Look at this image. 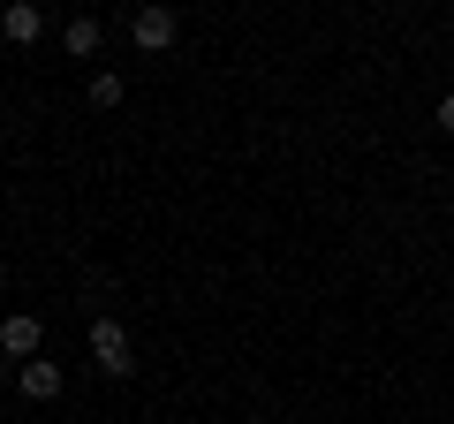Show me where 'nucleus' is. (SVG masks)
<instances>
[{
  "instance_id": "7ed1b4c3",
  "label": "nucleus",
  "mask_w": 454,
  "mask_h": 424,
  "mask_svg": "<svg viewBox=\"0 0 454 424\" xmlns=\"http://www.w3.org/2000/svg\"><path fill=\"white\" fill-rule=\"evenodd\" d=\"M175 31H182V23H175V8H137V16H129L137 53H167V46H175Z\"/></svg>"
},
{
  "instance_id": "f257e3e1",
  "label": "nucleus",
  "mask_w": 454,
  "mask_h": 424,
  "mask_svg": "<svg viewBox=\"0 0 454 424\" xmlns=\"http://www.w3.org/2000/svg\"><path fill=\"white\" fill-rule=\"evenodd\" d=\"M91 364H98L106 379H129V372H137V342H129L121 318H91Z\"/></svg>"
},
{
  "instance_id": "20e7f679",
  "label": "nucleus",
  "mask_w": 454,
  "mask_h": 424,
  "mask_svg": "<svg viewBox=\"0 0 454 424\" xmlns=\"http://www.w3.org/2000/svg\"><path fill=\"white\" fill-rule=\"evenodd\" d=\"M0 38H8V46H38V38H46V8H38V0H8V8H0Z\"/></svg>"
},
{
  "instance_id": "0eeeda50",
  "label": "nucleus",
  "mask_w": 454,
  "mask_h": 424,
  "mask_svg": "<svg viewBox=\"0 0 454 424\" xmlns=\"http://www.w3.org/2000/svg\"><path fill=\"white\" fill-rule=\"evenodd\" d=\"M91 106L114 114V106H121V76H91Z\"/></svg>"
},
{
  "instance_id": "423d86ee",
  "label": "nucleus",
  "mask_w": 454,
  "mask_h": 424,
  "mask_svg": "<svg viewBox=\"0 0 454 424\" xmlns=\"http://www.w3.org/2000/svg\"><path fill=\"white\" fill-rule=\"evenodd\" d=\"M98 38H106V31H98V16H68L61 46H68V61H91V53H98Z\"/></svg>"
},
{
  "instance_id": "39448f33",
  "label": "nucleus",
  "mask_w": 454,
  "mask_h": 424,
  "mask_svg": "<svg viewBox=\"0 0 454 424\" xmlns=\"http://www.w3.org/2000/svg\"><path fill=\"white\" fill-rule=\"evenodd\" d=\"M16 394L23 402H53V394H61V364H46V357L16 364Z\"/></svg>"
},
{
  "instance_id": "6e6552de",
  "label": "nucleus",
  "mask_w": 454,
  "mask_h": 424,
  "mask_svg": "<svg viewBox=\"0 0 454 424\" xmlns=\"http://www.w3.org/2000/svg\"><path fill=\"white\" fill-rule=\"evenodd\" d=\"M439 130H447V137H454V91H447V98H439Z\"/></svg>"
},
{
  "instance_id": "f03ea898",
  "label": "nucleus",
  "mask_w": 454,
  "mask_h": 424,
  "mask_svg": "<svg viewBox=\"0 0 454 424\" xmlns=\"http://www.w3.org/2000/svg\"><path fill=\"white\" fill-rule=\"evenodd\" d=\"M38 349H46V326H38V310H8V318H0V357H8V364H31Z\"/></svg>"
}]
</instances>
